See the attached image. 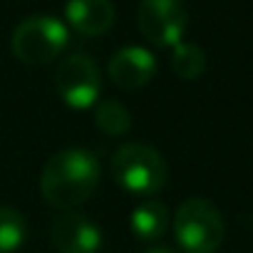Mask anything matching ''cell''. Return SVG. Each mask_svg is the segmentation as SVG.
<instances>
[{
	"mask_svg": "<svg viewBox=\"0 0 253 253\" xmlns=\"http://www.w3.org/2000/svg\"><path fill=\"white\" fill-rule=\"evenodd\" d=\"M99 184V162L89 149L70 147L52 154L40 176L45 201L60 211H72L84 204Z\"/></svg>",
	"mask_w": 253,
	"mask_h": 253,
	"instance_id": "cell-1",
	"label": "cell"
},
{
	"mask_svg": "<svg viewBox=\"0 0 253 253\" xmlns=\"http://www.w3.org/2000/svg\"><path fill=\"white\" fill-rule=\"evenodd\" d=\"M109 167L122 191L132 194V196H142V199H149L157 191H162V186L167 184V174H169L164 157L154 147L142 144V142L122 144L112 154Z\"/></svg>",
	"mask_w": 253,
	"mask_h": 253,
	"instance_id": "cell-2",
	"label": "cell"
},
{
	"mask_svg": "<svg viewBox=\"0 0 253 253\" xmlns=\"http://www.w3.org/2000/svg\"><path fill=\"white\" fill-rule=\"evenodd\" d=\"M221 211L206 199H186L174 216V236L184 253H216L223 243Z\"/></svg>",
	"mask_w": 253,
	"mask_h": 253,
	"instance_id": "cell-3",
	"label": "cell"
},
{
	"mask_svg": "<svg viewBox=\"0 0 253 253\" xmlns=\"http://www.w3.org/2000/svg\"><path fill=\"white\" fill-rule=\"evenodd\" d=\"M70 42V33L65 23L50 15H33L23 20L10 40L13 55L25 65H47L62 55Z\"/></svg>",
	"mask_w": 253,
	"mask_h": 253,
	"instance_id": "cell-4",
	"label": "cell"
},
{
	"mask_svg": "<svg viewBox=\"0 0 253 253\" xmlns=\"http://www.w3.org/2000/svg\"><path fill=\"white\" fill-rule=\"evenodd\" d=\"M189 25L184 0H142L137 10V28L157 47H174L181 42Z\"/></svg>",
	"mask_w": 253,
	"mask_h": 253,
	"instance_id": "cell-5",
	"label": "cell"
},
{
	"mask_svg": "<svg viewBox=\"0 0 253 253\" xmlns=\"http://www.w3.org/2000/svg\"><path fill=\"white\" fill-rule=\"evenodd\" d=\"M55 89L62 97V102L72 109H89L94 107L102 80L97 62L87 55H70L57 65L55 72Z\"/></svg>",
	"mask_w": 253,
	"mask_h": 253,
	"instance_id": "cell-6",
	"label": "cell"
},
{
	"mask_svg": "<svg viewBox=\"0 0 253 253\" xmlns=\"http://www.w3.org/2000/svg\"><path fill=\"white\" fill-rule=\"evenodd\" d=\"M52 246L60 253H97L102 248V231L82 213L65 211L50 226Z\"/></svg>",
	"mask_w": 253,
	"mask_h": 253,
	"instance_id": "cell-7",
	"label": "cell"
},
{
	"mask_svg": "<svg viewBox=\"0 0 253 253\" xmlns=\"http://www.w3.org/2000/svg\"><path fill=\"white\" fill-rule=\"evenodd\" d=\"M107 72H109L112 84H117L119 89H139L154 77L157 57L147 47L129 45V47L117 50L109 57Z\"/></svg>",
	"mask_w": 253,
	"mask_h": 253,
	"instance_id": "cell-8",
	"label": "cell"
},
{
	"mask_svg": "<svg viewBox=\"0 0 253 253\" xmlns=\"http://www.w3.org/2000/svg\"><path fill=\"white\" fill-rule=\"evenodd\" d=\"M114 5L112 0H67L65 18L72 30L87 38L104 35L114 25Z\"/></svg>",
	"mask_w": 253,
	"mask_h": 253,
	"instance_id": "cell-9",
	"label": "cell"
},
{
	"mask_svg": "<svg viewBox=\"0 0 253 253\" xmlns=\"http://www.w3.org/2000/svg\"><path fill=\"white\" fill-rule=\"evenodd\" d=\"M129 226L139 241H157L164 236V231L169 226V209L162 201L147 199L132 211Z\"/></svg>",
	"mask_w": 253,
	"mask_h": 253,
	"instance_id": "cell-10",
	"label": "cell"
},
{
	"mask_svg": "<svg viewBox=\"0 0 253 253\" xmlns=\"http://www.w3.org/2000/svg\"><path fill=\"white\" fill-rule=\"evenodd\" d=\"M94 124L107 137H124L132 129V114L117 99H102L94 107Z\"/></svg>",
	"mask_w": 253,
	"mask_h": 253,
	"instance_id": "cell-11",
	"label": "cell"
},
{
	"mask_svg": "<svg viewBox=\"0 0 253 253\" xmlns=\"http://www.w3.org/2000/svg\"><path fill=\"white\" fill-rule=\"evenodd\" d=\"M28 238V223L20 211L0 206V253H15Z\"/></svg>",
	"mask_w": 253,
	"mask_h": 253,
	"instance_id": "cell-12",
	"label": "cell"
},
{
	"mask_svg": "<svg viewBox=\"0 0 253 253\" xmlns=\"http://www.w3.org/2000/svg\"><path fill=\"white\" fill-rule=\"evenodd\" d=\"M171 67L181 80H196L206 70V55L194 42H176L171 55Z\"/></svg>",
	"mask_w": 253,
	"mask_h": 253,
	"instance_id": "cell-13",
	"label": "cell"
},
{
	"mask_svg": "<svg viewBox=\"0 0 253 253\" xmlns=\"http://www.w3.org/2000/svg\"><path fill=\"white\" fill-rule=\"evenodd\" d=\"M144 253H176L174 248H169V246H149Z\"/></svg>",
	"mask_w": 253,
	"mask_h": 253,
	"instance_id": "cell-14",
	"label": "cell"
}]
</instances>
